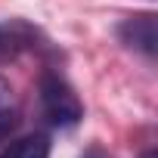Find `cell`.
Listing matches in <instances>:
<instances>
[{
	"label": "cell",
	"instance_id": "obj_2",
	"mask_svg": "<svg viewBox=\"0 0 158 158\" xmlns=\"http://www.w3.org/2000/svg\"><path fill=\"white\" fill-rule=\"evenodd\" d=\"M37 31L22 22V19H6V22H0V62H6V59H16L28 50H34L37 44Z\"/></svg>",
	"mask_w": 158,
	"mask_h": 158
},
{
	"label": "cell",
	"instance_id": "obj_7",
	"mask_svg": "<svg viewBox=\"0 0 158 158\" xmlns=\"http://www.w3.org/2000/svg\"><path fill=\"white\" fill-rule=\"evenodd\" d=\"M87 158H102V155H99V152H90V155H87Z\"/></svg>",
	"mask_w": 158,
	"mask_h": 158
},
{
	"label": "cell",
	"instance_id": "obj_4",
	"mask_svg": "<svg viewBox=\"0 0 158 158\" xmlns=\"http://www.w3.org/2000/svg\"><path fill=\"white\" fill-rule=\"evenodd\" d=\"M0 158H50V136L47 133L19 136L0 152Z\"/></svg>",
	"mask_w": 158,
	"mask_h": 158
},
{
	"label": "cell",
	"instance_id": "obj_6",
	"mask_svg": "<svg viewBox=\"0 0 158 158\" xmlns=\"http://www.w3.org/2000/svg\"><path fill=\"white\" fill-rule=\"evenodd\" d=\"M143 158H155V152H152V149H149V152H143Z\"/></svg>",
	"mask_w": 158,
	"mask_h": 158
},
{
	"label": "cell",
	"instance_id": "obj_3",
	"mask_svg": "<svg viewBox=\"0 0 158 158\" xmlns=\"http://www.w3.org/2000/svg\"><path fill=\"white\" fill-rule=\"evenodd\" d=\"M118 37L124 47L143 53L146 59L155 56V19L152 16H130L127 22L118 25Z\"/></svg>",
	"mask_w": 158,
	"mask_h": 158
},
{
	"label": "cell",
	"instance_id": "obj_1",
	"mask_svg": "<svg viewBox=\"0 0 158 158\" xmlns=\"http://www.w3.org/2000/svg\"><path fill=\"white\" fill-rule=\"evenodd\" d=\"M40 109H44V118L62 130L74 127L84 118V106L77 99V93L68 87L65 77H59L53 71H47L40 77Z\"/></svg>",
	"mask_w": 158,
	"mask_h": 158
},
{
	"label": "cell",
	"instance_id": "obj_5",
	"mask_svg": "<svg viewBox=\"0 0 158 158\" xmlns=\"http://www.w3.org/2000/svg\"><path fill=\"white\" fill-rule=\"evenodd\" d=\"M16 124H19V115H16L13 102H10V106H0V143L16 130Z\"/></svg>",
	"mask_w": 158,
	"mask_h": 158
}]
</instances>
